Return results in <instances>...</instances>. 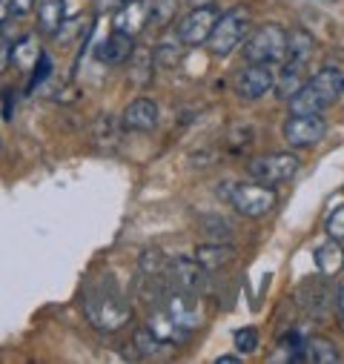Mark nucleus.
<instances>
[{
    "instance_id": "c756f323",
    "label": "nucleus",
    "mask_w": 344,
    "mask_h": 364,
    "mask_svg": "<svg viewBox=\"0 0 344 364\" xmlns=\"http://www.w3.org/2000/svg\"><path fill=\"white\" fill-rule=\"evenodd\" d=\"M324 232H327L330 238H335V241H344V204L335 207V210L327 215V221H324Z\"/></svg>"
},
{
    "instance_id": "1a4fd4ad",
    "label": "nucleus",
    "mask_w": 344,
    "mask_h": 364,
    "mask_svg": "<svg viewBox=\"0 0 344 364\" xmlns=\"http://www.w3.org/2000/svg\"><path fill=\"white\" fill-rule=\"evenodd\" d=\"M218 15H221V12H218L213 4H207V6H193V12L181 18L176 35L181 38L184 46H204V43L210 41L215 23H218Z\"/></svg>"
},
{
    "instance_id": "9b49d317",
    "label": "nucleus",
    "mask_w": 344,
    "mask_h": 364,
    "mask_svg": "<svg viewBox=\"0 0 344 364\" xmlns=\"http://www.w3.org/2000/svg\"><path fill=\"white\" fill-rule=\"evenodd\" d=\"M276 86V66L273 63H247L235 80V92L244 101H258L273 92Z\"/></svg>"
},
{
    "instance_id": "c9c22d12",
    "label": "nucleus",
    "mask_w": 344,
    "mask_h": 364,
    "mask_svg": "<svg viewBox=\"0 0 344 364\" xmlns=\"http://www.w3.org/2000/svg\"><path fill=\"white\" fill-rule=\"evenodd\" d=\"M12 112H15V98L6 89V92H4V121H12Z\"/></svg>"
},
{
    "instance_id": "5701e85b",
    "label": "nucleus",
    "mask_w": 344,
    "mask_h": 364,
    "mask_svg": "<svg viewBox=\"0 0 344 364\" xmlns=\"http://www.w3.org/2000/svg\"><path fill=\"white\" fill-rule=\"evenodd\" d=\"M152 58H155V66L161 69H176L184 58V43L178 35H172V38H163L155 49H152Z\"/></svg>"
},
{
    "instance_id": "aec40b11",
    "label": "nucleus",
    "mask_w": 344,
    "mask_h": 364,
    "mask_svg": "<svg viewBox=\"0 0 344 364\" xmlns=\"http://www.w3.org/2000/svg\"><path fill=\"white\" fill-rule=\"evenodd\" d=\"M313 258H316L318 272H321V276H327V279H333L335 272L344 269V247H341V241H335V238L324 241V244L316 250Z\"/></svg>"
},
{
    "instance_id": "39448f33",
    "label": "nucleus",
    "mask_w": 344,
    "mask_h": 364,
    "mask_svg": "<svg viewBox=\"0 0 344 364\" xmlns=\"http://www.w3.org/2000/svg\"><path fill=\"white\" fill-rule=\"evenodd\" d=\"M227 201L244 218H264V215H270L276 210L279 190L267 187V184H258V181L255 184H235V187H230Z\"/></svg>"
},
{
    "instance_id": "7c9ffc66",
    "label": "nucleus",
    "mask_w": 344,
    "mask_h": 364,
    "mask_svg": "<svg viewBox=\"0 0 344 364\" xmlns=\"http://www.w3.org/2000/svg\"><path fill=\"white\" fill-rule=\"evenodd\" d=\"M235 350H238L241 355H247V353H255V350H258V333H255L252 327H244V330H238V333H235Z\"/></svg>"
},
{
    "instance_id": "58836bf2",
    "label": "nucleus",
    "mask_w": 344,
    "mask_h": 364,
    "mask_svg": "<svg viewBox=\"0 0 344 364\" xmlns=\"http://www.w3.org/2000/svg\"><path fill=\"white\" fill-rule=\"evenodd\" d=\"M241 361V353H224L218 355V364H238Z\"/></svg>"
},
{
    "instance_id": "2eb2a0df",
    "label": "nucleus",
    "mask_w": 344,
    "mask_h": 364,
    "mask_svg": "<svg viewBox=\"0 0 344 364\" xmlns=\"http://www.w3.org/2000/svg\"><path fill=\"white\" fill-rule=\"evenodd\" d=\"M132 52H135V38H129V35L112 29V35H109L104 43H98L95 58H98L101 63H107V66H124V63L132 60Z\"/></svg>"
},
{
    "instance_id": "f03ea898",
    "label": "nucleus",
    "mask_w": 344,
    "mask_h": 364,
    "mask_svg": "<svg viewBox=\"0 0 344 364\" xmlns=\"http://www.w3.org/2000/svg\"><path fill=\"white\" fill-rule=\"evenodd\" d=\"M341 95H344V72L338 66H321L287 101V107H290V115H321Z\"/></svg>"
},
{
    "instance_id": "7ed1b4c3",
    "label": "nucleus",
    "mask_w": 344,
    "mask_h": 364,
    "mask_svg": "<svg viewBox=\"0 0 344 364\" xmlns=\"http://www.w3.org/2000/svg\"><path fill=\"white\" fill-rule=\"evenodd\" d=\"M287 58V29L279 23H264L247 35L244 60L247 63H281Z\"/></svg>"
},
{
    "instance_id": "c85d7f7f",
    "label": "nucleus",
    "mask_w": 344,
    "mask_h": 364,
    "mask_svg": "<svg viewBox=\"0 0 344 364\" xmlns=\"http://www.w3.org/2000/svg\"><path fill=\"white\" fill-rule=\"evenodd\" d=\"M198 224H201L204 235H210L213 241H224V238L232 235V224H230L224 215H215V213H213V215H201Z\"/></svg>"
},
{
    "instance_id": "6e6552de",
    "label": "nucleus",
    "mask_w": 344,
    "mask_h": 364,
    "mask_svg": "<svg viewBox=\"0 0 344 364\" xmlns=\"http://www.w3.org/2000/svg\"><path fill=\"white\" fill-rule=\"evenodd\" d=\"M166 282L169 287H178L184 293H193V296H201L210 284V269H204L195 258L190 255H176L166 261Z\"/></svg>"
},
{
    "instance_id": "a878e982",
    "label": "nucleus",
    "mask_w": 344,
    "mask_h": 364,
    "mask_svg": "<svg viewBox=\"0 0 344 364\" xmlns=\"http://www.w3.org/2000/svg\"><path fill=\"white\" fill-rule=\"evenodd\" d=\"M166 255L161 252V250H144L141 255H138V269H141V276L144 279H161L163 272H166Z\"/></svg>"
},
{
    "instance_id": "f257e3e1",
    "label": "nucleus",
    "mask_w": 344,
    "mask_h": 364,
    "mask_svg": "<svg viewBox=\"0 0 344 364\" xmlns=\"http://www.w3.org/2000/svg\"><path fill=\"white\" fill-rule=\"evenodd\" d=\"M80 304H83L86 321L101 333H118L132 321V304L109 279L86 287Z\"/></svg>"
},
{
    "instance_id": "9d476101",
    "label": "nucleus",
    "mask_w": 344,
    "mask_h": 364,
    "mask_svg": "<svg viewBox=\"0 0 344 364\" xmlns=\"http://www.w3.org/2000/svg\"><path fill=\"white\" fill-rule=\"evenodd\" d=\"M281 135L287 141V146L293 149H307L324 141L327 135V121L321 115H290L281 127Z\"/></svg>"
},
{
    "instance_id": "f8f14e48",
    "label": "nucleus",
    "mask_w": 344,
    "mask_h": 364,
    "mask_svg": "<svg viewBox=\"0 0 344 364\" xmlns=\"http://www.w3.org/2000/svg\"><path fill=\"white\" fill-rule=\"evenodd\" d=\"M112 26L115 32L138 38L149 26V0H127L118 12H112Z\"/></svg>"
},
{
    "instance_id": "473e14b6",
    "label": "nucleus",
    "mask_w": 344,
    "mask_h": 364,
    "mask_svg": "<svg viewBox=\"0 0 344 364\" xmlns=\"http://www.w3.org/2000/svg\"><path fill=\"white\" fill-rule=\"evenodd\" d=\"M12 38H6V32H4V26H0V69H6L9 63H12Z\"/></svg>"
},
{
    "instance_id": "423d86ee",
    "label": "nucleus",
    "mask_w": 344,
    "mask_h": 364,
    "mask_svg": "<svg viewBox=\"0 0 344 364\" xmlns=\"http://www.w3.org/2000/svg\"><path fill=\"white\" fill-rule=\"evenodd\" d=\"M301 169V158L296 152H267V155H258L249 161L247 172L258 181V184H267V187H279L293 181Z\"/></svg>"
},
{
    "instance_id": "0eeeda50",
    "label": "nucleus",
    "mask_w": 344,
    "mask_h": 364,
    "mask_svg": "<svg viewBox=\"0 0 344 364\" xmlns=\"http://www.w3.org/2000/svg\"><path fill=\"white\" fill-rule=\"evenodd\" d=\"M161 307L166 310V316L176 321L178 327H184L187 333H195L204 324V310L198 304V296L184 293L178 287H169L161 293Z\"/></svg>"
},
{
    "instance_id": "72a5a7b5",
    "label": "nucleus",
    "mask_w": 344,
    "mask_h": 364,
    "mask_svg": "<svg viewBox=\"0 0 344 364\" xmlns=\"http://www.w3.org/2000/svg\"><path fill=\"white\" fill-rule=\"evenodd\" d=\"M124 4H127V0H95V9H98L101 15H112V12H118Z\"/></svg>"
},
{
    "instance_id": "b1692460",
    "label": "nucleus",
    "mask_w": 344,
    "mask_h": 364,
    "mask_svg": "<svg viewBox=\"0 0 344 364\" xmlns=\"http://www.w3.org/2000/svg\"><path fill=\"white\" fill-rule=\"evenodd\" d=\"M307 361H316V364H335L341 361V353L335 350V344L324 336H310L307 338Z\"/></svg>"
},
{
    "instance_id": "ea45409f",
    "label": "nucleus",
    "mask_w": 344,
    "mask_h": 364,
    "mask_svg": "<svg viewBox=\"0 0 344 364\" xmlns=\"http://www.w3.org/2000/svg\"><path fill=\"white\" fill-rule=\"evenodd\" d=\"M338 330H341V333H344V316H341V318H338Z\"/></svg>"
},
{
    "instance_id": "f704fd0d",
    "label": "nucleus",
    "mask_w": 344,
    "mask_h": 364,
    "mask_svg": "<svg viewBox=\"0 0 344 364\" xmlns=\"http://www.w3.org/2000/svg\"><path fill=\"white\" fill-rule=\"evenodd\" d=\"M35 9V0H12V15L15 18H26Z\"/></svg>"
},
{
    "instance_id": "a211bd4d",
    "label": "nucleus",
    "mask_w": 344,
    "mask_h": 364,
    "mask_svg": "<svg viewBox=\"0 0 344 364\" xmlns=\"http://www.w3.org/2000/svg\"><path fill=\"white\" fill-rule=\"evenodd\" d=\"M193 258H195L204 269L215 272V269H224L227 264L235 261V247L227 244V241H207V244H198V247H195Z\"/></svg>"
},
{
    "instance_id": "dca6fc26",
    "label": "nucleus",
    "mask_w": 344,
    "mask_h": 364,
    "mask_svg": "<svg viewBox=\"0 0 344 364\" xmlns=\"http://www.w3.org/2000/svg\"><path fill=\"white\" fill-rule=\"evenodd\" d=\"M299 304H301L310 316L321 318V316H327V310L333 307V290L327 287L324 279H310V282H304L301 290H299Z\"/></svg>"
},
{
    "instance_id": "e433bc0d",
    "label": "nucleus",
    "mask_w": 344,
    "mask_h": 364,
    "mask_svg": "<svg viewBox=\"0 0 344 364\" xmlns=\"http://www.w3.org/2000/svg\"><path fill=\"white\" fill-rule=\"evenodd\" d=\"M9 18H12V0H0V26H6Z\"/></svg>"
},
{
    "instance_id": "2f4dec72",
    "label": "nucleus",
    "mask_w": 344,
    "mask_h": 364,
    "mask_svg": "<svg viewBox=\"0 0 344 364\" xmlns=\"http://www.w3.org/2000/svg\"><path fill=\"white\" fill-rule=\"evenodd\" d=\"M52 75V58L46 55V52H41V58H38V66H35V72H32V80H29V92L32 89H38L46 77Z\"/></svg>"
},
{
    "instance_id": "bb28decb",
    "label": "nucleus",
    "mask_w": 344,
    "mask_h": 364,
    "mask_svg": "<svg viewBox=\"0 0 344 364\" xmlns=\"http://www.w3.org/2000/svg\"><path fill=\"white\" fill-rule=\"evenodd\" d=\"M38 58H41V52H38V46H35V38H29V35L21 38V41L12 46V63L21 66V69H35Z\"/></svg>"
},
{
    "instance_id": "393cba45",
    "label": "nucleus",
    "mask_w": 344,
    "mask_h": 364,
    "mask_svg": "<svg viewBox=\"0 0 344 364\" xmlns=\"http://www.w3.org/2000/svg\"><path fill=\"white\" fill-rule=\"evenodd\" d=\"M166 344L144 324V327H138L135 333H132V350H135V355L138 358H152V355H158L161 350H163Z\"/></svg>"
},
{
    "instance_id": "f3484780",
    "label": "nucleus",
    "mask_w": 344,
    "mask_h": 364,
    "mask_svg": "<svg viewBox=\"0 0 344 364\" xmlns=\"http://www.w3.org/2000/svg\"><path fill=\"white\" fill-rule=\"evenodd\" d=\"M307 83V63H299V60H287L284 58V66L281 72H276V95L281 101H290L299 89Z\"/></svg>"
},
{
    "instance_id": "4be33fe9",
    "label": "nucleus",
    "mask_w": 344,
    "mask_h": 364,
    "mask_svg": "<svg viewBox=\"0 0 344 364\" xmlns=\"http://www.w3.org/2000/svg\"><path fill=\"white\" fill-rule=\"evenodd\" d=\"M63 15H66V4L63 0H43L38 6V26L43 35L58 38L60 26H63Z\"/></svg>"
},
{
    "instance_id": "4468645a",
    "label": "nucleus",
    "mask_w": 344,
    "mask_h": 364,
    "mask_svg": "<svg viewBox=\"0 0 344 364\" xmlns=\"http://www.w3.org/2000/svg\"><path fill=\"white\" fill-rule=\"evenodd\" d=\"M124 135H127V129H124L121 118L101 115V118L92 124V144H95V149L104 152V155H115V152H121V146H124Z\"/></svg>"
},
{
    "instance_id": "20e7f679",
    "label": "nucleus",
    "mask_w": 344,
    "mask_h": 364,
    "mask_svg": "<svg viewBox=\"0 0 344 364\" xmlns=\"http://www.w3.org/2000/svg\"><path fill=\"white\" fill-rule=\"evenodd\" d=\"M249 26H252V18H249V9H244V6H235V9L224 12V15H218V23H215V29H213V35L207 41L210 52L215 58L232 55L247 41Z\"/></svg>"
},
{
    "instance_id": "412c9836",
    "label": "nucleus",
    "mask_w": 344,
    "mask_h": 364,
    "mask_svg": "<svg viewBox=\"0 0 344 364\" xmlns=\"http://www.w3.org/2000/svg\"><path fill=\"white\" fill-rule=\"evenodd\" d=\"M316 55V38L296 26L287 32V60H299V63H310V58Z\"/></svg>"
},
{
    "instance_id": "6ab92c4d",
    "label": "nucleus",
    "mask_w": 344,
    "mask_h": 364,
    "mask_svg": "<svg viewBox=\"0 0 344 364\" xmlns=\"http://www.w3.org/2000/svg\"><path fill=\"white\" fill-rule=\"evenodd\" d=\"M146 327H149L163 344H172V347H176V344H184V341L190 338V333H187L184 327H178L176 321H172V318L166 316L163 307H155V310L146 316Z\"/></svg>"
},
{
    "instance_id": "ddd939ff",
    "label": "nucleus",
    "mask_w": 344,
    "mask_h": 364,
    "mask_svg": "<svg viewBox=\"0 0 344 364\" xmlns=\"http://www.w3.org/2000/svg\"><path fill=\"white\" fill-rule=\"evenodd\" d=\"M158 121H161V109L152 98H135L121 115V124L127 132H152Z\"/></svg>"
},
{
    "instance_id": "cd10ccee",
    "label": "nucleus",
    "mask_w": 344,
    "mask_h": 364,
    "mask_svg": "<svg viewBox=\"0 0 344 364\" xmlns=\"http://www.w3.org/2000/svg\"><path fill=\"white\" fill-rule=\"evenodd\" d=\"M176 15H178V0H149V23L163 29L172 23Z\"/></svg>"
},
{
    "instance_id": "4c0bfd02",
    "label": "nucleus",
    "mask_w": 344,
    "mask_h": 364,
    "mask_svg": "<svg viewBox=\"0 0 344 364\" xmlns=\"http://www.w3.org/2000/svg\"><path fill=\"white\" fill-rule=\"evenodd\" d=\"M333 304H335V313H338V318L344 316V284L335 290V296H333Z\"/></svg>"
}]
</instances>
